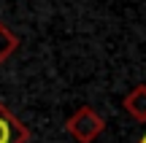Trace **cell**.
I'll return each mask as SVG.
<instances>
[{"label":"cell","mask_w":146,"mask_h":143,"mask_svg":"<svg viewBox=\"0 0 146 143\" xmlns=\"http://www.w3.org/2000/svg\"><path fill=\"white\" fill-rule=\"evenodd\" d=\"M30 130L0 103V143H27Z\"/></svg>","instance_id":"7a4b0ae2"},{"label":"cell","mask_w":146,"mask_h":143,"mask_svg":"<svg viewBox=\"0 0 146 143\" xmlns=\"http://www.w3.org/2000/svg\"><path fill=\"white\" fill-rule=\"evenodd\" d=\"M138 143H146V132H143V135H141V138H138Z\"/></svg>","instance_id":"5b68a950"},{"label":"cell","mask_w":146,"mask_h":143,"mask_svg":"<svg viewBox=\"0 0 146 143\" xmlns=\"http://www.w3.org/2000/svg\"><path fill=\"white\" fill-rule=\"evenodd\" d=\"M106 130V119L95 111L92 105H81L70 113V119L65 122V132L73 135L78 143H95Z\"/></svg>","instance_id":"6da1fadb"},{"label":"cell","mask_w":146,"mask_h":143,"mask_svg":"<svg viewBox=\"0 0 146 143\" xmlns=\"http://www.w3.org/2000/svg\"><path fill=\"white\" fill-rule=\"evenodd\" d=\"M122 108L130 113V119L135 122H146V84H138L122 97Z\"/></svg>","instance_id":"3957f363"},{"label":"cell","mask_w":146,"mask_h":143,"mask_svg":"<svg viewBox=\"0 0 146 143\" xmlns=\"http://www.w3.org/2000/svg\"><path fill=\"white\" fill-rule=\"evenodd\" d=\"M16 49H19V38H16V32L11 30L8 24L0 22V65H3Z\"/></svg>","instance_id":"277c9868"}]
</instances>
